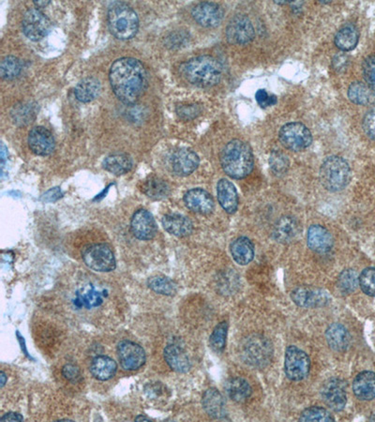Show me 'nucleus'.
<instances>
[{
    "label": "nucleus",
    "mask_w": 375,
    "mask_h": 422,
    "mask_svg": "<svg viewBox=\"0 0 375 422\" xmlns=\"http://www.w3.org/2000/svg\"><path fill=\"white\" fill-rule=\"evenodd\" d=\"M109 79L115 95L128 105L135 104L147 88L146 69L132 57L116 60L111 66Z\"/></svg>",
    "instance_id": "1"
},
{
    "label": "nucleus",
    "mask_w": 375,
    "mask_h": 422,
    "mask_svg": "<svg viewBox=\"0 0 375 422\" xmlns=\"http://www.w3.org/2000/svg\"><path fill=\"white\" fill-rule=\"evenodd\" d=\"M180 72L191 84L199 88H211L218 85L222 77V66L210 55H200L186 61Z\"/></svg>",
    "instance_id": "2"
},
{
    "label": "nucleus",
    "mask_w": 375,
    "mask_h": 422,
    "mask_svg": "<svg viewBox=\"0 0 375 422\" xmlns=\"http://www.w3.org/2000/svg\"><path fill=\"white\" fill-rule=\"evenodd\" d=\"M221 165L227 176L235 179L248 177L254 169V161L252 149L243 141H230L221 152Z\"/></svg>",
    "instance_id": "3"
},
{
    "label": "nucleus",
    "mask_w": 375,
    "mask_h": 422,
    "mask_svg": "<svg viewBox=\"0 0 375 422\" xmlns=\"http://www.w3.org/2000/svg\"><path fill=\"white\" fill-rule=\"evenodd\" d=\"M107 21L111 33L118 40H130L138 32V16L129 5H112L108 10Z\"/></svg>",
    "instance_id": "4"
},
{
    "label": "nucleus",
    "mask_w": 375,
    "mask_h": 422,
    "mask_svg": "<svg viewBox=\"0 0 375 422\" xmlns=\"http://www.w3.org/2000/svg\"><path fill=\"white\" fill-rule=\"evenodd\" d=\"M109 298V291L98 283H83L75 288L71 298L72 309L75 312L93 313L101 309Z\"/></svg>",
    "instance_id": "5"
},
{
    "label": "nucleus",
    "mask_w": 375,
    "mask_h": 422,
    "mask_svg": "<svg viewBox=\"0 0 375 422\" xmlns=\"http://www.w3.org/2000/svg\"><path fill=\"white\" fill-rule=\"evenodd\" d=\"M240 354L247 365L264 369L268 367L273 359V346L265 336L249 335L241 343Z\"/></svg>",
    "instance_id": "6"
},
{
    "label": "nucleus",
    "mask_w": 375,
    "mask_h": 422,
    "mask_svg": "<svg viewBox=\"0 0 375 422\" xmlns=\"http://www.w3.org/2000/svg\"><path fill=\"white\" fill-rule=\"evenodd\" d=\"M351 179V168L343 158L330 156L322 163L320 182L330 191H340L348 185Z\"/></svg>",
    "instance_id": "7"
},
{
    "label": "nucleus",
    "mask_w": 375,
    "mask_h": 422,
    "mask_svg": "<svg viewBox=\"0 0 375 422\" xmlns=\"http://www.w3.org/2000/svg\"><path fill=\"white\" fill-rule=\"evenodd\" d=\"M82 259L88 268L98 272H109L116 268V258L112 249L104 243H94L86 247Z\"/></svg>",
    "instance_id": "8"
},
{
    "label": "nucleus",
    "mask_w": 375,
    "mask_h": 422,
    "mask_svg": "<svg viewBox=\"0 0 375 422\" xmlns=\"http://www.w3.org/2000/svg\"><path fill=\"white\" fill-rule=\"evenodd\" d=\"M280 143L292 151H301L309 148L313 143V135L304 124L291 122L280 130Z\"/></svg>",
    "instance_id": "9"
},
{
    "label": "nucleus",
    "mask_w": 375,
    "mask_h": 422,
    "mask_svg": "<svg viewBox=\"0 0 375 422\" xmlns=\"http://www.w3.org/2000/svg\"><path fill=\"white\" fill-rule=\"evenodd\" d=\"M311 370V359L306 352L297 346H290L286 349L285 372L291 381L299 382L306 379Z\"/></svg>",
    "instance_id": "10"
},
{
    "label": "nucleus",
    "mask_w": 375,
    "mask_h": 422,
    "mask_svg": "<svg viewBox=\"0 0 375 422\" xmlns=\"http://www.w3.org/2000/svg\"><path fill=\"white\" fill-rule=\"evenodd\" d=\"M51 27L50 19L38 8L27 11L22 21L25 35L33 41L46 38L49 34Z\"/></svg>",
    "instance_id": "11"
},
{
    "label": "nucleus",
    "mask_w": 375,
    "mask_h": 422,
    "mask_svg": "<svg viewBox=\"0 0 375 422\" xmlns=\"http://www.w3.org/2000/svg\"><path fill=\"white\" fill-rule=\"evenodd\" d=\"M255 30L248 16L236 15L226 27V38L230 43L245 46L254 40Z\"/></svg>",
    "instance_id": "12"
},
{
    "label": "nucleus",
    "mask_w": 375,
    "mask_h": 422,
    "mask_svg": "<svg viewBox=\"0 0 375 422\" xmlns=\"http://www.w3.org/2000/svg\"><path fill=\"white\" fill-rule=\"evenodd\" d=\"M321 396L325 404L335 412L343 411L347 404L346 384L340 379H330L324 383Z\"/></svg>",
    "instance_id": "13"
},
{
    "label": "nucleus",
    "mask_w": 375,
    "mask_h": 422,
    "mask_svg": "<svg viewBox=\"0 0 375 422\" xmlns=\"http://www.w3.org/2000/svg\"><path fill=\"white\" fill-rule=\"evenodd\" d=\"M291 299L294 304L302 308H320L326 306L329 301V294L320 288L297 287L291 292Z\"/></svg>",
    "instance_id": "14"
},
{
    "label": "nucleus",
    "mask_w": 375,
    "mask_h": 422,
    "mask_svg": "<svg viewBox=\"0 0 375 422\" xmlns=\"http://www.w3.org/2000/svg\"><path fill=\"white\" fill-rule=\"evenodd\" d=\"M118 356L121 367L126 371H136L146 362V353L139 344L132 341H122L118 343Z\"/></svg>",
    "instance_id": "15"
},
{
    "label": "nucleus",
    "mask_w": 375,
    "mask_h": 422,
    "mask_svg": "<svg viewBox=\"0 0 375 422\" xmlns=\"http://www.w3.org/2000/svg\"><path fill=\"white\" fill-rule=\"evenodd\" d=\"M191 15L200 26L213 29L221 24L224 12L219 4L214 2H201L191 11Z\"/></svg>",
    "instance_id": "16"
},
{
    "label": "nucleus",
    "mask_w": 375,
    "mask_h": 422,
    "mask_svg": "<svg viewBox=\"0 0 375 422\" xmlns=\"http://www.w3.org/2000/svg\"><path fill=\"white\" fill-rule=\"evenodd\" d=\"M133 236L140 240H152L157 234V226L154 216L146 210L136 211L130 222Z\"/></svg>",
    "instance_id": "17"
},
{
    "label": "nucleus",
    "mask_w": 375,
    "mask_h": 422,
    "mask_svg": "<svg viewBox=\"0 0 375 422\" xmlns=\"http://www.w3.org/2000/svg\"><path fill=\"white\" fill-rule=\"evenodd\" d=\"M29 146L33 154L39 156H48L55 151V139L46 128H33L29 135Z\"/></svg>",
    "instance_id": "18"
},
{
    "label": "nucleus",
    "mask_w": 375,
    "mask_h": 422,
    "mask_svg": "<svg viewBox=\"0 0 375 422\" xmlns=\"http://www.w3.org/2000/svg\"><path fill=\"white\" fill-rule=\"evenodd\" d=\"M166 363L172 370L179 374L187 373L191 367L190 357L184 347L177 343H169L163 351Z\"/></svg>",
    "instance_id": "19"
},
{
    "label": "nucleus",
    "mask_w": 375,
    "mask_h": 422,
    "mask_svg": "<svg viewBox=\"0 0 375 422\" xmlns=\"http://www.w3.org/2000/svg\"><path fill=\"white\" fill-rule=\"evenodd\" d=\"M199 157L196 152L188 149L175 151L171 158V166L177 176L186 177L196 170L199 165Z\"/></svg>",
    "instance_id": "20"
},
{
    "label": "nucleus",
    "mask_w": 375,
    "mask_h": 422,
    "mask_svg": "<svg viewBox=\"0 0 375 422\" xmlns=\"http://www.w3.org/2000/svg\"><path fill=\"white\" fill-rule=\"evenodd\" d=\"M184 203L189 210L198 215H208L214 210L212 196L207 191L200 188L188 191L184 196Z\"/></svg>",
    "instance_id": "21"
},
{
    "label": "nucleus",
    "mask_w": 375,
    "mask_h": 422,
    "mask_svg": "<svg viewBox=\"0 0 375 422\" xmlns=\"http://www.w3.org/2000/svg\"><path fill=\"white\" fill-rule=\"evenodd\" d=\"M307 243L312 251L318 254H326L333 248L332 235L326 227L315 224L308 230Z\"/></svg>",
    "instance_id": "22"
},
{
    "label": "nucleus",
    "mask_w": 375,
    "mask_h": 422,
    "mask_svg": "<svg viewBox=\"0 0 375 422\" xmlns=\"http://www.w3.org/2000/svg\"><path fill=\"white\" fill-rule=\"evenodd\" d=\"M299 224L296 219L291 216H283L276 222L272 231V236L277 243H290L299 234Z\"/></svg>",
    "instance_id": "23"
},
{
    "label": "nucleus",
    "mask_w": 375,
    "mask_h": 422,
    "mask_svg": "<svg viewBox=\"0 0 375 422\" xmlns=\"http://www.w3.org/2000/svg\"><path fill=\"white\" fill-rule=\"evenodd\" d=\"M219 205L227 213L233 215L238 210V194L235 185L229 179H222L217 184Z\"/></svg>",
    "instance_id": "24"
},
{
    "label": "nucleus",
    "mask_w": 375,
    "mask_h": 422,
    "mask_svg": "<svg viewBox=\"0 0 375 422\" xmlns=\"http://www.w3.org/2000/svg\"><path fill=\"white\" fill-rule=\"evenodd\" d=\"M202 404L205 412L212 418L222 419L227 415L224 397L216 388H210L205 391L203 396Z\"/></svg>",
    "instance_id": "25"
},
{
    "label": "nucleus",
    "mask_w": 375,
    "mask_h": 422,
    "mask_svg": "<svg viewBox=\"0 0 375 422\" xmlns=\"http://www.w3.org/2000/svg\"><path fill=\"white\" fill-rule=\"evenodd\" d=\"M353 391L360 401H371L375 398V374L365 371L358 374L353 382Z\"/></svg>",
    "instance_id": "26"
},
{
    "label": "nucleus",
    "mask_w": 375,
    "mask_h": 422,
    "mask_svg": "<svg viewBox=\"0 0 375 422\" xmlns=\"http://www.w3.org/2000/svg\"><path fill=\"white\" fill-rule=\"evenodd\" d=\"M326 339L330 348L336 352H346L351 346V335L341 324L330 325L326 332Z\"/></svg>",
    "instance_id": "27"
},
{
    "label": "nucleus",
    "mask_w": 375,
    "mask_h": 422,
    "mask_svg": "<svg viewBox=\"0 0 375 422\" xmlns=\"http://www.w3.org/2000/svg\"><path fill=\"white\" fill-rule=\"evenodd\" d=\"M163 226L171 235L179 238H185L193 233V224L185 216L168 215L163 218Z\"/></svg>",
    "instance_id": "28"
},
{
    "label": "nucleus",
    "mask_w": 375,
    "mask_h": 422,
    "mask_svg": "<svg viewBox=\"0 0 375 422\" xmlns=\"http://www.w3.org/2000/svg\"><path fill=\"white\" fill-rule=\"evenodd\" d=\"M118 370V365L112 358L98 356L94 358L90 365V373L94 379L100 381H107L112 379Z\"/></svg>",
    "instance_id": "29"
},
{
    "label": "nucleus",
    "mask_w": 375,
    "mask_h": 422,
    "mask_svg": "<svg viewBox=\"0 0 375 422\" xmlns=\"http://www.w3.org/2000/svg\"><path fill=\"white\" fill-rule=\"evenodd\" d=\"M230 252L233 259L241 266L248 265L254 257V244L245 237L236 238L230 245Z\"/></svg>",
    "instance_id": "30"
},
{
    "label": "nucleus",
    "mask_w": 375,
    "mask_h": 422,
    "mask_svg": "<svg viewBox=\"0 0 375 422\" xmlns=\"http://www.w3.org/2000/svg\"><path fill=\"white\" fill-rule=\"evenodd\" d=\"M225 390L229 398L238 404L248 401L252 393L251 385L243 377L229 379L225 385Z\"/></svg>",
    "instance_id": "31"
},
{
    "label": "nucleus",
    "mask_w": 375,
    "mask_h": 422,
    "mask_svg": "<svg viewBox=\"0 0 375 422\" xmlns=\"http://www.w3.org/2000/svg\"><path fill=\"white\" fill-rule=\"evenodd\" d=\"M360 40V32L354 25L348 24L341 27L335 36L336 46L341 51L349 52L357 47Z\"/></svg>",
    "instance_id": "32"
},
{
    "label": "nucleus",
    "mask_w": 375,
    "mask_h": 422,
    "mask_svg": "<svg viewBox=\"0 0 375 422\" xmlns=\"http://www.w3.org/2000/svg\"><path fill=\"white\" fill-rule=\"evenodd\" d=\"M101 91V83L95 77H87L75 87L74 95L81 102H90L98 97Z\"/></svg>",
    "instance_id": "33"
},
{
    "label": "nucleus",
    "mask_w": 375,
    "mask_h": 422,
    "mask_svg": "<svg viewBox=\"0 0 375 422\" xmlns=\"http://www.w3.org/2000/svg\"><path fill=\"white\" fill-rule=\"evenodd\" d=\"M142 191L147 197L154 200L166 198L170 193V188L165 180L160 177L152 176L147 177L142 184Z\"/></svg>",
    "instance_id": "34"
},
{
    "label": "nucleus",
    "mask_w": 375,
    "mask_h": 422,
    "mask_svg": "<svg viewBox=\"0 0 375 422\" xmlns=\"http://www.w3.org/2000/svg\"><path fill=\"white\" fill-rule=\"evenodd\" d=\"M350 101L357 105H369L375 102V93L368 85L362 82H355L350 85L348 91Z\"/></svg>",
    "instance_id": "35"
},
{
    "label": "nucleus",
    "mask_w": 375,
    "mask_h": 422,
    "mask_svg": "<svg viewBox=\"0 0 375 422\" xmlns=\"http://www.w3.org/2000/svg\"><path fill=\"white\" fill-rule=\"evenodd\" d=\"M37 115V105L33 102H21L13 107L11 116L18 126H27L34 121Z\"/></svg>",
    "instance_id": "36"
},
{
    "label": "nucleus",
    "mask_w": 375,
    "mask_h": 422,
    "mask_svg": "<svg viewBox=\"0 0 375 422\" xmlns=\"http://www.w3.org/2000/svg\"><path fill=\"white\" fill-rule=\"evenodd\" d=\"M104 168L116 176H121L130 171L132 168V161L126 154H114L105 158Z\"/></svg>",
    "instance_id": "37"
},
{
    "label": "nucleus",
    "mask_w": 375,
    "mask_h": 422,
    "mask_svg": "<svg viewBox=\"0 0 375 422\" xmlns=\"http://www.w3.org/2000/svg\"><path fill=\"white\" fill-rule=\"evenodd\" d=\"M337 287L343 294H351L360 287V276L354 269H346L338 278Z\"/></svg>",
    "instance_id": "38"
},
{
    "label": "nucleus",
    "mask_w": 375,
    "mask_h": 422,
    "mask_svg": "<svg viewBox=\"0 0 375 422\" xmlns=\"http://www.w3.org/2000/svg\"><path fill=\"white\" fill-rule=\"evenodd\" d=\"M227 334H229V323L227 322H221L218 324V326L213 329L211 333L210 343L211 348L216 353H221L226 346Z\"/></svg>",
    "instance_id": "39"
},
{
    "label": "nucleus",
    "mask_w": 375,
    "mask_h": 422,
    "mask_svg": "<svg viewBox=\"0 0 375 422\" xmlns=\"http://www.w3.org/2000/svg\"><path fill=\"white\" fill-rule=\"evenodd\" d=\"M22 63L19 58L9 55L0 64V76L5 80H13L21 74Z\"/></svg>",
    "instance_id": "40"
},
{
    "label": "nucleus",
    "mask_w": 375,
    "mask_h": 422,
    "mask_svg": "<svg viewBox=\"0 0 375 422\" xmlns=\"http://www.w3.org/2000/svg\"><path fill=\"white\" fill-rule=\"evenodd\" d=\"M147 285L150 290L160 295L173 296L177 292V285L168 278L154 277L149 280Z\"/></svg>",
    "instance_id": "41"
},
{
    "label": "nucleus",
    "mask_w": 375,
    "mask_h": 422,
    "mask_svg": "<svg viewBox=\"0 0 375 422\" xmlns=\"http://www.w3.org/2000/svg\"><path fill=\"white\" fill-rule=\"evenodd\" d=\"M300 421H321L332 422L334 421V416L332 414L325 409L323 407H313L307 408L301 413L299 418Z\"/></svg>",
    "instance_id": "42"
},
{
    "label": "nucleus",
    "mask_w": 375,
    "mask_h": 422,
    "mask_svg": "<svg viewBox=\"0 0 375 422\" xmlns=\"http://www.w3.org/2000/svg\"><path fill=\"white\" fill-rule=\"evenodd\" d=\"M360 287L367 296L375 297V268H365L361 272Z\"/></svg>",
    "instance_id": "43"
},
{
    "label": "nucleus",
    "mask_w": 375,
    "mask_h": 422,
    "mask_svg": "<svg viewBox=\"0 0 375 422\" xmlns=\"http://www.w3.org/2000/svg\"><path fill=\"white\" fill-rule=\"evenodd\" d=\"M269 165L272 172L277 176L285 175L288 170L289 160L286 155L280 151H273L269 158Z\"/></svg>",
    "instance_id": "44"
},
{
    "label": "nucleus",
    "mask_w": 375,
    "mask_h": 422,
    "mask_svg": "<svg viewBox=\"0 0 375 422\" xmlns=\"http://www.w3.org/2000/svg\"><path fill=\"white\" fill-rule=\"evenodd\" d=\"M61 376L69 384H81L83 381L81 370H80L79 366L75 365L72 362L66 363L65 365L62 366V368H61Z\"/></svg>",
    "instance_id": "45"
},
{
    "label": "nucleus",
    "mask_w": 375,
    "mask_h": 422,
    "mask_svg": "<svg viewBox=\"0 0 375 422\" xmlns=\"http://www.w3.org/2000/svg\"><path fill=\"white\" fill-rule=\"evenodd\" d=\"M362 73L366 84L375 93V55L364 60Z\"/></svg>",
    "instance_id": "46"
},
{
    "label": "nucleus",
    "mask_w": 375,
    "mask_h": 422,
    "mask_svg": "<svg viewBox=\"0 0 375 422\" xmlns=\"http://www.w3.org/2000/svg\"><path fill=\"white\" fill-rule=\"evenodd\" d=\"M362 126L367 136L375 140V107L367 112L363 118Z\"/></svg>",
    "instance_id": "47"
},
{
    "label": "nucleus",
    "mask_w": 375,
    "mask_h": 422,
    "mask_svg": "<svg viewBox=\"0 0 375 422\" xmlns=\"http://www.w3.org/2000/svg\"><path fill=\"white\" fill-rule=\"evenodd\" d=\"M177 113L180 118L189 121V119L196 118L201 113V108L194 104L182 105V107L177 108Z\"/></svg>",
    "instance_id": "48"
},
{
    "label": "nucleus",
    "mask_w": 375,
    "mask_h": 422,
    "mask_svg": "<svg viewBox=\"0 0 375 422\" xmlns=\"http://www.w3.org/2000/svg\"><path fill=\"white\" fill-rule=\"evenodd\" d=\"M255 99H257V104L263 108L272 107L277 104L276 96L269 95L268 91L265 90H258L255 94Z\"/></svg>",
    "instance_id": "49"
},
{
    "label": "nucleus",
    "mask_w": 375,
    "mask_h": 422,
    "mask_svg": "<svg viewBox=\"0 0 375 422\" xmlns=\"http://www.w3.org/2000/svg\"><path fill=\"white\" fill-rule=\"evenodd\" d=\"M62 197V191L60 188H53L44 194L43 196V201L55 202Z\"/></svg>",
    "instance_id": "50"
},
{
    "label": "nucleus",
    "mask_w": 375,
    "mask_h": 422,
    "mask_svg": "<svg viewBox=\"0 0 375 422\" xmlns=\"http://www.w3.org/2000/svg\"><path fill=\"white\" fill-rule=\"evenodd\" d=\"M1 421H24L23 416H21L20 414L10 412L5 414L4 416H1L0 418Z\"/></svg>",
    "instance_id": "51"
},
{
    "label": "nucleus",
    "mask_w": 375,
    "mask_h": 422,
    "mask_svg": "<svg viewBox=\"0 0 375 422\" xmlns=\"http://www.w3.org/2000/svg\"><path fill=\"white\" fill-rule=\"evenodd\" d=\"M34 4L36 8H38V9H41V8H46L47 5H49L50 1H43V0H41V1H37V0H36V1H34Z\"/></svg>",
    "instance_id": "52"
},
{
    "label": "nucleus",
    "mask_w": 375,
    "mask_h": 422,
    "mask_svg": "<svg viewBox=\"0 0 375 422\" xmlns=\"http://www.w3.org/2000/svg\"><path fill=\"white\" fill-rule=\"evenodd\" d=\"M1 388H4L5 384H6L7 382V376H6V374L4 373V371L1 372Z\"/></svg>",
    "instance_id": "53"
},
{
    "label": "nucleus",
    "mask_w": 375,
    "mask_h": 422,
    "mask_svg": "<svg viewBox=\"0 0 375 422\" xmlns=\"http://www.w3.org/2000/svg\"><path fill=\"white\" fill-rule=\"evenodd\" d=\"M135 421H149L150 419L149 418H146V416H138L137 418H135Z\"/></svg>",
    "instance_id": "54"
}]
</instances>
